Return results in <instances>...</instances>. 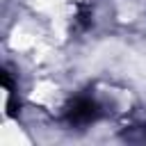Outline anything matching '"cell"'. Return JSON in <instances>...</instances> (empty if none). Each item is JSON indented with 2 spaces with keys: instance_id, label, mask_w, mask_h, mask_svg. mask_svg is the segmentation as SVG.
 <instances>
[{
  "instance_id": "cell-1",
  "label": "cell",
  "mask_w": 146,
  "mask_h": 146,
  "mask_svg": "<svg viewBox=\"0 0 146 146\" xmlns=\"http://www.w3.org/2000/svg\"><path fill=\"white\" fill-rule=\"evenodd\" d=\"M100 110L96 105V100H91L89 96H78L68 110H66V121L71 125H87V123H94L98 119Z\"/></svg>"
}]
</instances>
